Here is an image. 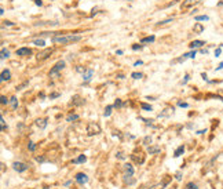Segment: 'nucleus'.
<instances>
[{"mask_svg": "<svg viewBox=\"0 0 223 189\" xmlns=\"http://www.w3.org/2000/svg\"><path fill=\"white\" fill-rule=\"evenodd\" d=\"M81 40L80 35H52L51 42L52 43H61V44H67V43H73Z\"/></svg>", "mask_w": 223, "mask_h": 189, "instance_id": "f257e3e1", "label": "nucleus"}, {"mask_svg": "<svg viewBox=\"0 0 223 189\" xmlns=\"http://www.w3.org/2000/svg\"><path fill=\"white\" fill-rule=\"evenodd\" d=\"M85 131H87V135H88V137H92V135H96V134L101 133V126L98 123H88L87 124Z\"/></svg>", "mask_w": 223, "mask_h": 189, "instance_id": "f03ea898", "label": "nucleus"}, {"mask_svg": "<svg viewBox=\"0 0 223 189\" xmlns=\"http://www.w3.org/2000/svg\"><path fill=\"white\" fill-rule=\"evenodd\" d=\"M64 68H65V61H58L57 64L54 65V68L50 70V73H48V75H50V76H55L57 73H59Z\"/></svg>", "mask_w": 223, "mask_h": 189, "instance_id": "7ed1b4c3", "label": "nucleus"}, {"mask_svg": "<svg viewBox=\"0 0 223 189\" xmlns=\"http://www.w3.org/2000/svg\"><path fill=\"white\" fill-rule=\"evenodd\" d=\"M13 168L17 173H23V171H26L28 168H29V166H28V164H25V163H22V162H14L13 163Z\"/></svg>", "mask_w": 223, "mask_h": 189, "instance_id": "20e7f679", "label": "nucleus"}, {"mask_svg": "<svg viewBox=\"0 0 223 189\" xmlns=\"http://www.w3.org/2000/svg\"><path fill=\"white\" fill-rule=\"evenodd\" d=\"M52 54V48H46V50L44 51H41V52H39V54H37V60L39 61H44V60H47V58L48 57H50Z\"/></svg>", "mask_w": 223, "mask_h": 189, "instance_id": "39448f33", "label": "nucleus"}, {"mask_svg": "<svg viewBox=\"0 0 223 189\" xmlns=\"http://www.w3.org/2000/svg\"><path fill=\"white\" fill-rule=\"evenodd\" d=\"M75 178H76V181L79 182L80 185H84V184H87V182H88V177H87L84 173H77Z\"/></svg>", "mask_w": 223, "mask_h": 189, "instance_id": "423d86ee", "label": "nucleus"}, {"mask_svg": "<svg viewBox=\"0 0 223 189\" xmlns=\"http://www.w3.org/2000/svg\"><path fill=\"white\" fill-rule=\"evenodd\" d=\"M32 54V50L28 47H21L17 50V55H21V57H26V55H30Z\"/></svg>", "mask_w": 223, "mask_h": 189, "instance_id": "0eeeda50", "label": "nucleus"}, {"mask_svg": "<svg viewBox=\"0 0 223 189\" xmlns=\"http://www.w3.org/2000/svg\"><path fill=\"white\" fill-rule=\"evenodd\" d=\"M204 44H205L204 40H193L190 44H189V47H190L191 50H196V48H201Z\"/></svg>", "mask_w": 223, "mask_h": 189, "instance_id": "6e6552de", "label": "nucleus"}, {"mask_svg": "<svg viewBox=\"0 0 223 189\" xmlns=\"http://www.w3.org/2000/svg\"><path fill=\"white\" fill-rule=\"evenodd\" d=\"M72 104H73L75 106H81L85 104V101L81 98L80 95H73V98H72Z\"/></svg>", "mask_w": 223, "mask_h": 189, "instance_id": "1a4fd4ad", "label": "nucleus"}, {"mask_svg": "<svg viewBox=\"0 0 223 189\" xmlns=\"http://www.w3.org/2000/svg\"><path fill=\"white\" fill-rule=\"evenodd\" d=\"M92 75H94V70L92 69H87L84 73H83L84 83H88V81H91V79H92Z\"/></svg>", "mask_w": 223, "mask_h": 189, "instance_id": "9d476101", "label": "nucleus"}, {"mask_svg": "<svg viewBox=\"0 0 223 189\" xmlns=\"http://www.w3.org/2000/svg\"><path fill=\"white\" fill-rule=\"evenodd\" d=\"M200 0H185V2L182 3V10H185V8H189V7H191V6H194V4H197Z\"/></svg>", "mask_w": 223, "mask_h": 189, "instance_id": "9b49d317", "label": "nucleus"}, {"mask_svg": "<svg viewBox=\"0 0 223 189\" xmlns=\"http://www.w3.org/2000/svg\"><path fill=\"white\" fill-rule=\"evenodd\" d=\"M123 168H124V171H125V175H134V167L131 166V164H124L123 166Z\"/></svg>", "mask_w": 223, "mask_h": 189, "instance_id": "f8f14e48", "label": "nucleus"}, {"mask_svg": "<svg viewBox=\"0 0 223 189\" xmlns=\"http://www.w3.org/2000/svg\"><path fill=\"white\" fill-rule=\"evenodd\" d=\"M2 81H6V80H10L11 79V72H10L8 69H4L3 72H2Z\"/></svg>", "mask_w": 223, "mask_h": 189, "instance_id": "ddd939ff", "label": "nucleus"}, {"mask_svg": "<svg viewBox=\"0 0 223 189\" xmlns=\"http://www.w3.org/2000/svg\"><path fill=\"white\" fill-rule=\"evenodd\" d=\"M36 126H37L39 128L44 130L47 127V119H37L36 120Z\"/></svg>", "mask_w": 223, "mask_h": 189, "instance_id": "4468645a", "label": "nucleus"}, {"mask_svg": "<svg viewBox=\"0 0 223 189\" xmlns=\"http://www.w3.org/2000/svg\"><path fill=\"white\" fill-rule=\"evenodd\" d=\"M193 31H194V33H202L204 32V26L197 22V23H194V26H193Z\"/></svg>", "mask_w": 223, "mask_h": 189, "instance_id": "2eb2a0df", "label": "nucleus"}, {"mask_svg": "<svg viewBox=\"0 0 223 189\" xmlns=\"http://www.w3.org/2000/svg\"><path fill=\"white\" fill-rule=\"evenodd\" d=\"M183 152H185V146H183V145H181V146H179L175 152H174V157H179L181 155H183Z\"/></svg>", "mask_w": 223, "mask_h": 189, "instance_id": "dca6fc26", "label": "nucleus"}, {"mask_svg": "<svg viewBox=\"0 0 223 189\" xmlns=\"http://www.w3.org/2000/svg\"><path fill=\"white\" fill-rule=\"evenodd\" d=\"M154 40H156V36H154V35H152V36L143 37L142 40H140V43H142V44H143V43H153Z\"/></svg>", "mask_w": 223, "mask_h": 189, "instance_id": "f3484780", "label": "nucleus"}, {"mask_svg": "<svg viewBox=\"0 0 223 189\" xmlns=\"http://www.w3.org/2000/svg\"><path fill=\"white\" fill-rule=\"evenodd\" d=\"M35 46H39V47H44L46 44V42H44V39H35V40L32 42Z\"/></svg>", "mask_w": 223, "mask_h": 189, "instance_id": "a211bd4d", "label": "nucleus"}, {"mask_svg": "<svg viewBox=\"0 0 223 189\" xmlns=\"http://www.w3.org/2000/svg\"><path fill=\"white\" fill-rule=\"evenodd\" d=\"M160 151H161V148H160V146H149V148H147V152H149L150 155H153V153H158Z\"/></svg>", "mask_w": 223, "mask_h": 189, "instance_id": "6ab92c4d", "label": "nucleus"}, {"mask_svg": "<svg viewBox=\"0 0 223 189\" xmlns=\"http://www.w3.org/2000/svg\"><path fill=\"white\" fill-rule=\"evenodd\" d=\"M87 160V157L84 156V155H80V156L79 157H77V159H75V160H73V164H79V163H84Z\"/></svg>", "mask_w": 223, "mask_h": 189, "instance_id": "aec40b11", "label": "nucleus"}, {"mask_svg": "<svg viewBox=\"0 0 223 189\" xmlns=\"http://www.w3.org/2000/svg\"><path fill=\"white\" fill-rule=\"evenodd\" d=\"M10 104H11L13 109H17L18 108V99H17V97H11V98H10Z\"/></svg>", "mask_w": 223, "mask_h": 189, "instance_id": "412c9836", "label": "nucleus"}, {"mask_svg": "<svg viewBox=\"0 0 223 189\" xmlns=\"http://www.w3.org/2000/svg\"><path fill=\"white\" fill-rule=\"evenodd\" d=\"M112 109H113V105H108V106L105 108V112H103V116H105V117H109V116H110Z\"/></svg>", "mask_w": 223, "mask_h": 189, "instance_id": "4be33fe9", "label": "nucleus"}, {"mask_svg": "<svg viewBox=\"0 0 223 189\" xmlns=\"http://www.w3.org/2000/svg\"><path fill=\"white\" fill-rule=\"evenodd\" d=\"M194 19L197 22H200V21H209V17H208V15H197Z\"/></svg>", "mask_w": 223, "mask_h": 189, "instance_id": "5701e85b", "label": "nucleus"}, {"mask_svg": "<svg viewBox=\"0 0 223 189\" xmlns=\"http://www.w3.org/2000/svg\"><path fill=\"white\" fill-rule=\"evenodd\" d=\"M8 55H10V51L8 50H6V48H2V61L3 60H6V58H8Z\"/></svg>", "mask_w": 223, "mask_h": 189, "instance_id": "b1692460", "label": "nucleus"}, {"mask_svg": "<svg viewBox=\"0 0 223 189\" xmlns=\"http://www.w3.org/2000/svg\"><path fill=\"white\" fill-rule=\"evenodd\" d=\"M131 177L132 175H124V181H125V184H128V185H132V184L135 182V180H132Z\"/></svg>", "mask_w": 223, "mask_h": 189, "instance_id": "393cba45", "label": "nucleus"}, {"mask_svg": "<svg viewBox=\"0 0 223 189\" xmlns=\"http://www.w3.org/2000/svg\"><path fill=\"white\" fill-rule=\"evenodd\" d=\"M131 159H132V160H135L137 163H139V164H142V163L145 162L143 157H138V156H135V155H131Z\"/></svg>", "mask_w": 223, "mask_h": 189, "instance_id": "a878e982", "label": "nucleus"}, {"mask_svg": "<svg viewBox=\"0 0 223 189\" xmlns=\"http://www.w3.org/2000/svg\"><path fill=\"white\" fill-rule=\"evenodd\" d=\"M183 189H198V186L196 185L194 182H189V184H186V186Z\"/></svg>", "mask_w": 223, "mask_h": 189, "instance_id": "bb28decb", "label": "nucleus"}, {"mask_svg": "<svg viewBox=\"0 0 223 189\" xmlns=\"http://www.w3.org/2000/svg\"><path fill=\"white\" fill-rule=\"evenodd\" d=\"M140 108H142L143 110H153L152 105H149V104H145V102H142V104H140Z\"/></svg>", "mask_w": 223, "mask_h": 189, "instance_id": "cd10ccee", "label": "nucleus"}, {"mask_svg": "<svg viewBox=\"0 0 223 189\" xmlns=\"http://www.w3.org/2000/svg\"><path fill=\"white\" fill-rule=\"evenodd\" d=\"M131 77H132V79H142L143 73H140V72H134V73L131 75Z\"/></svg>", "mask_w": 223, "mask_h": 189, "instance_id": "c85d7f7f", "label": "nucleus"}, {"mask_svg": "<svg viewBox=\"0 0 223 189\" xmlns=\"http://www.w3.org/2000/svg\"><path fill=\"white\" fill-rule=\"evenodd\" d=\"M79 119V115H70L66 117V122H75V120Z\"/></svg>", "mask_w": 223, "mask_h": 189, "instance_id": "c756f323", "label": "nucleus"}, {"mask_svg": "<svg viewBox=\"0 0 223 189\" xmlns=\"http://www.w3.org/2000/svg\"><path fill=\"white\" fill-rule=\"evenodd\" d=\"M196 54H197V51L196 50H193V51H190V52H186V54H183L186 58H194L196 57Z\"/></svg>", "mask_w": 223, "mask_h": 189, "instance_id": "7c9ffc66", "label": "nucleus"}, {"mask_svg": "<svg viewBox=\"0 0 223 189\" xmlns=\"http://www.w3.org/2000/svg\"><path fill=\"white\" fill-rule=\"evenodd\" d=\"M28 149H29L30 152H35V149H36V145H35V142L29 141V144H28Z\"/></svg>", "mask_w": 223, "mask_h": 189, "instance_id": "2f4dec72", "label": "nucleus"}, {"mask_svg": "<svg viewBox=\"0 0 223 189\" xmlns=\"http://www.w3.org/2000/svg\"><path fill=\"white\" fill-rule=\"evenodd\" d=\"M113 106H114V108H121V106H124V104L121 102V99H116V101H114V105H113Z\"/></svg>", "mask_w": 223, "mask_h": 189, "instance_id": "473e14b6", "label": "nucleus"}, {"mask_svg": "<svg viewBox=\"0 0 223 189\" xmlns=\"http://www.w3.org/2000/svg\"><path fill=\"white\" fill-rule=\"evenodd\" d=\"M149 144H152V137H146L143 139V145H146V146H147Z\"/></svg>", "mask_w": 223, "mask_h": 189, "instance_id": "72a5a7b5", "label": "nucleus"}, {"mask_svg": "<svg viewBox=\"0 0 223 189\" xmlns=\"http://www.w3.org/2000/svg\"><path fill=\"white\" fill-rule=\"evenodd\" d=\"M172 19H174V18H168V19H164V21L158 22L157 25H165V23H168V22H172Z\"/></svg>", "mask_w": 223, "mask_h": 189, "instance_id": "f704fd0d", "label": "nucleus"}, {"mask_svg": "<svg viewBox=\"0 0 223 189\" xmlns=\"http://www.w3.org/2000/svg\"><path fill=\"white\" fill-rule=\"evenodd\" d=\"M0 123H2V130H3V131H6V130H7V127H6V122H4L3 116H2V119H0Z\"/></svg>", "mask_w": 223, "mask_h": 189, "instance_id": "c9c22d12", "label": "nucleus"}, {"mask_svg": "<svg viewBox=\"0 0 223 189\" xmlns=\"http://www.w3.org/2000/svg\"><path fill=\"white\" fill-rule=\"evenodd\" d=\"M178 105L181 106V108H189V104H187V102H182V101H179Z\"/></svg>", "mask_w": 223, "mask_h": 189, "instance_id": "e433bc0d", "label": "nucleus"}, {"mask_svg": "<svg viewBox=\"0 0 223 189\" xmlns=\"http://www.w3.org/2000/svg\"><path fill=\"white\" fill-rule=\"evenodd\" d=\"M140 48H143V46H142V44H134V46H132V50H134V51L140 50Z\"/></svg>", "mask_w": 223, "mask_h": 189, "instance_id": "4c0bfd02", "label": "nucleus"}, {"mask_svg": "<svg viewBox=\"0 0 223 189\" xmlns=\"http://www.w3.org/2000/svg\"><path fill=\"white\" fill-rule=\"evenodd\" d=\"M0 102H2V105H6V104L8 102V99H7L4 95H2V98H0Z\"/></svg>", "mask_w": 223, "mask_h": 189, "instance_id": "58836bf2", "label": "nucleus"}, {"mask_svg": "<svg viewBox=\"0 0 223 189\" xmlns=\"http://www.w3.org/2000/svg\"><path fill=\"white\" fill-rule=\"evenodd\" d=\"M220 54H222V47H219V48H216V50H215V57H220Z\"/></svg>", "mask_w": 223, "mask_h": 189, "instance_id": "ea45409f", "label": "nucleus"}, {"mask_svg": "<svg viewBox=\"0 0 223 189\" xmlns=\"http://www.w3.org/2000/svg\"><path fill=\"white\" fill-rule=\"evenodd\" d=\"M76 70H77V72H81V73H84V72H85L87 69H85V68H83V66H77V68H76Z\"/></svg>", "mask_w": 223, "mask_h": 189, "instance_id": "a19ab883", "label": "nucleus"}, {"mask_svg": "<svg viewBox=\"0 0 223 189\" xmlns=\"http://www.w3.org/2000/svg\"><path fill=\"white\" fill-rule=\"evenodd\" d=\"M26 84H28V81H25V83H22L21 86H17V88H15V90H17V91H19V90H22V88H23V87H25Z\"/></svg>", "mask_w": 223, "mask_h": 189, "instance_id": "79ce46f5", "label": "nucleus"}, {"mask_svg": "<svg viewBox=\"0 0 223 189\" xmlns=\"http://www.w3.org/2000/svg\"><path fill=\"white\" fill-rule=\"evenodd\" d=\"M36 160H37L39 163H43V162H46V157H44V156H39V157H36Z\"/></svg>", "mask_w": 223, "mask_h": 189, "instance_id": "37998d69", "label": "nucleus"}, {"mask_svg": "<svg viewBox=\"0 0 223 189\" xmlns=\"http://www.w3.org/2000/svg\"><path fill=\"white\" fill-rule=\"evenodd\" d=\"M189 79H190V76H189V75H186V76H185V79L182 80V84H186L187 81H189Z\"/></svg>", "mask_w": 223, "mask_h": 189, "instance_id": "c03bdc74", "label": "nucleus"}, {"mask_svg": "<svg viewBox=\"0 0 223 189\" xmlns=\"http://www.w3.org/2000/svg\"><path fill=\"white\" fill-rule=\"evenodd\" d=\"M58 97H59V93H52V94L50 95V98L54 99V98H58Z\"/></svg>", "mask_w": 223, "mask_h": 189, "instance_id": "a18cd8bd", "label": "nucleus"}, {"mask_svg": "<svg viewBox=\"0 0 223 189\" xmlns=\"http://www.w3.org/2000/svg\"><path fill=\"white\" fill-rule=\"evenodd\" d=\"M116 157H117V159H125V156H124V155L121 153V152H117V155H116Z\"/></svg>", "mask_w": 223, "mask_h": 189, "instance_id": "49530a36", "label": "nucleus"}, {"mask_svg": "<svg viewBox=\"0 0 223 189\" xmlns=\"http://www.w3.org/2000/svg\"><path fill=\"white\" fill-rule=\"evenodd\" d=\"M4 25H7V26H13V25H14V22H11V21H4Z\"/></svg>", "mask_w": 223, "mask_h": 189, "instance_id": "de8ad7c7", "label": "nucleus"}, {"mask_svg": "<svg viewBox=\"0 0 223 189\" xmlns=\"http://www.w3.org/2000/svg\"><path fill=\"white\" fill-rule=\"evenodd\" d=\"M175 178H176V181H181V180H182V174H181V173H178L176 175H175Z\"/></svg>", "mask_w": 223, "mask_h": 189, "instance_id": "09e8293b", "label": "nucleus"}, {"mask_svg": "<svg viewBox=\"0 0 223 189\" xmlns=\"http://www.w3.org/2000/svg\"><path fill=\"white\" fill-rule=\"evenodd\" d=\"M142 64H143V61H140V60H139V61H137V62L134 64V66H139V65H142Z\"/></svg>", "mask_w": 223, "mask_h": 189, "instance_id": "8fccbe9b", "label": "nucleus"}, {"mask_svg": "<svg viewBox=\"0 0 223 189\" xmlns=\"http://www.w3.org/2000/svg\"><path fill=\"white\" fill-rule=\"evenodd\" d=\"M222 69H223V62H220V64H219V66H218L215 70H222Z\"/></svg>", "mask_w": 223, "mask_h": 189, "instance_id": "3c124183", "label": "nucleus"}, {"mask_svg": "<svg viewBox=\"0 0 223 189\" xmlns=\"http://www.w3.org/2000/svg\"><path fill=\"white\" fill-rule=\"evenodd\" d=\"M35 4H36V6H41L43 2H41V0H35Z\"/></svg>", "mask_w": 223, "mask_h": 189, "instance_id": "603ef678", "label": "nucleus"}, {"mask_svg": "<svg viewBox=\"0 0 223 189\" xmlns=\"http://www.w3.org/2000/svg\"><path fill=\"white\" fill-rule=\"evenodd\" d=\"M200 52H202V54H208V50H207V48H201Z\"/></svg>", "mask_w": 223, "mask_h": 189, "instance_id": "864d4df0", "label": "nucleus"}, {"mask_svg": "<svg viewBox=\"0 0 223 189\" xmlns=\"http://www.w3.org/2000/svg\"><path fill=\"white\" fill-rule=\"evenodd\" d=\"M201 76H202V79H204L205 81H208V77H207V73H201Z\"/></svg>", "mask_w": 223, "mask_h": 189, "instance_id": "5fc2aeb1", "label": "nucleus"}, {"mask_svg": "<svg viewBox=\"0 0 223 189\" xmlns=\"http://www.w3.org/2000/svg\"><path fill=\"white\" fill-rule=\"evenodd\" d=\"M116 54H117V55H121V54H123V50H117V51H116Z\"/></svg>", "mask_w": 223, "mask_h": 189, "instance_id": "6e6d98bb", "label": "nucleus"}, {"mask_svg": "<svg viewBox=\"0 0 223 189\" xmlns=\"http://www.w3.org/2000/svg\"><path fill=\"white\" fill-rule=\"evenodd\" d=\"M207 133V130H200V131H197V134H204Z\"/></svg>", "mask_w": 223, "mask_h": 189, "instance_id": "4d7b16f0", "label": "nucleus"}, {"mask_svg": "<svg viewBox=\"0 0 223 189\" xmlns=\"http://www.w3.org/2000/svg\"><path fill=\"white\" fill-rule=\"evenodd\" d=\"M218 6H223V0H220V2L218 3Z\"/></svg>", "mask_w": 223, "mask_h": 189, "instance_id": "13d9d810", "label": "nucleus"}, {"mask_svg": "<svg viewBox=\"0 0 223 189\" xmlns=\"http://www.w3.org/2000/svg\"><path fill=\"white\" fill-rule=\"evenodd\" d=\"M127 2H129V0H127Z\"/></svg>", "mask_w": 223, "mask_h": 189, "instance_id": "bf43d9fd", "label": "nucleus"}]
</instances>
